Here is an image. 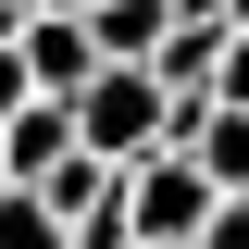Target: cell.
Masks as SVG:
<instances>
[{
	"label": "cell",
	"instance_id": "cell-1",
	"mask_svg": "<svg viewBox=\"0 0 249 249\" xmlns=\"http://www.w3.org/2000/svg\"><path fill=\"white\" fill-rule=\"evenodd\" d=\"M75 150H88V162H112V175H137L150 150H175V100H162V75L100 62V88L75 100Z\"/></svg>",
	"mask_w": 249,
	"mask_h": 249
},
{
	"label": "cell",
	"instance_id": "cell-2",
	"mask_svg": "<svg viewBox=\"0 0 249 249\" xmlns=\"http://www.w3.org/2000/svg\"><path fill=\"white\" fill-rule=\"evenodd\" d=\"M212 212H224V187L199 175L187 150H150L137 175H124V224H137V249H199Z\"/></svg>",
	"mask_w": 249,
	"mask_h": 249
},
{
	"label": "cell",
	"instance_id": "cell-3",
	"mask_svg": "<svg viewBox=\"0 0 249 249\" xmlns=\"http://www.w3.org/2000/svg\"><path fill=\"white\" fill-rule=\"evenodd\" d=\"M88 37H100V62H137L150 75L162 37H175V0H88Z\"/></svg>",
	"mask_w": 249,
	"mask_h": 249
},
{
	"label": "cell",
	"instance_id": "cell-4",
	"mask_svg": "<svg viewBox=\"0 0 249 249\" xmlns=\"http://www.w3.org/2000/svg\"><path fill=\"white\" fill-rule=\"evenodd\" d=\"M0 150H13V187H37V175H62V162H75V112H62V100H37V112L13 124Z\"/></svg>",
	"mask_w": 249,
	"mask_h": 249
},
{
	"label": "cell",
	"instance_id": "cell-5",
	"mask_svg": "<svg viewBox=\"0 0 249 249\" xmlns=\"http://www.w3.org/2000/svg\"><path fill=\"white\" fill-rule=\"evenodd\" d=\"M187 162L224 187V199H249V112H212L199 137H187Z\"/></svg>",
	"mask_w": 249,
	"mask_h": 249
},
{
	"label": "cell",
	"instance_id": "cell-6",
	"mask_svg": "<svg viewBox=\"0 0 249 249\" xmlns=\"http://www.w3.org/2000/svg\"><path fill=\"white\" fill-rule=\"evenodd\" d=\"M0 249H75V224L37 212V199H0Z\"/></svg>",
	"mask_w": 249,
	"mask_h": 249
},
{
	"label": "cell",
	"instance_id": "cell-7",
	"mask_svg": "<svg viewBox=\"0 0 249 249\" xmlns=\"http://www.w3.org/2000/svg\"><path fill=\"white\" fill-rule=\"evenodd\" d=\"M25 112H37V88H25V50H0V137H13Z\"/></svg>",
	"mask_w": 249,
	"mask_h": 249
},
{
	"label": "cell",
	"instance_id": "cell-8",
	"mask_svg": "<svg viewBox=\"0 0 249 249\" xmlns=\"http://www.w3.org/2000/svg\"><path fill=\"white\" fill-rule=\"evenodd\" d=\"M212 112H249V37L224 50V88H212Z\"/></svg>",
	"mask_w": 249,
	"mask_h": 249
},
{
	"label": "cell",
	"instance_id": "cell-9",
	"mask_svg": "<svg viewBox=\"0 0 249 249\" xmlns=\"http://www.w3.org/2000/svg\"><path fill=\"white\" fill-rule=\"evenodd\" d=\"M199 249H249V199H224V212H212V237H199Z\"/></svg>",
	"mask_w": 249,
	"mask_h": 249
},
{
	"label": "cell",
	"instance_id": "cell-10",
	"mask_svg": "<svg viewBox=\"0 0 249 249\" xmlns=\"http://www.w3.org/2000/svg\"><path fill=\"white\" fill-rule=\"evenodd\" d=\"M25 25H37V13H25V0H0V50H25Z\"/></svg>",
	"mask_w": 249,
	"mask_h": 249
},
{
	"label": "cell",
	"instance_id": "cell-11",
	"mask_svg": "<svg viewBox=\"0 0 249 249\" xmlns=\"http://www.w3.org/2000/svg\"><path fill=\"white\" fill-rule=\"evenodd\" d=\"M25 13H37V25H88V0H25Z\"/></svg>",
	"mask_w": 249,
	"mask_h": 249
},
{
	"label": "cell",
	"instance_id": "cell-12",
	"mask_svg": "<svg viewBox=\"0 0 249 249\" xmlns=\"http://www.w3.org/2000/svg\"><path fill=\"white\" fill-rule=\"evenodd\" d=\"M0 199H25V187H13V150H0Z\"/></svg>",
	"mask_w": 249,
	"mask_h": 249
},
{
	"label": "cell",
	"instance_id": "cell-13",
	"mask_svg": "<svg viewBox=\"0 0 249 249\" xmlns=\"http://www.w3.org/2000/svg\"><path fill=\"white\" fill-rule=\"evenodd\" d=\"M224 25H237V37H249V0H224Z\"/></svg>",
	"mask_w": 249,
	"mask_h": 249
}]
</instances>
